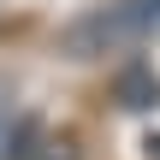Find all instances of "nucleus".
<instances>
[{"instance_id":"f257e3e1","label":"nucleus","mask_w":160,"mask_h":160,"mask_svg":"<svg viewBox=\"0 0 160 160\" xmlns=\"http://www.w3.org/2000/svg\"><path fill=\"white\" fill-rule=\"evenodd\" d=\"M154 36H160V0H113V6L65 24L59 48L71 59H101V53H119V48L154 42Z\"/></svg>"},{"instance_id":"f03ea898","label":"nucleus","mask_w":160,"mask_h":160,"mask_svg":"<svg viewBox=\"0 0 160 160\" xmlns=\"http://www.w3.org/2000/svg\"><path fill=\"white\" fill-rule=\"evenodd\" d=\"M18 137H24V125H6L0 119V154H18Z\"/></svg>"},{"instance_id":"7ed1b4c3","label":"nucleus","mask_w":160,"mask_h":160,"mask_svg":"<svg viewBox=\"0 0 160 160\" xmlns=\"http://www.w3.org/2000/svg\"><path fill=\"white\" fill-rule=\"evenodd\" d=\"M6 101H12V89H6V77H0V113H6Z\"/></svg>"},{"instance_id":"20e7f679","label":"nucleus","mask_w":160,"mask_h":160,"mask_svg":"<svg viewBox=\"0 0 160 160\" xmlns=\"http://www.w3.org/2000/svg\"><path fill=\"white\" fill-rule=\"evenodd\" d=\"M154 160H160V142H154Z\"/></svg>"}]
</instances>
